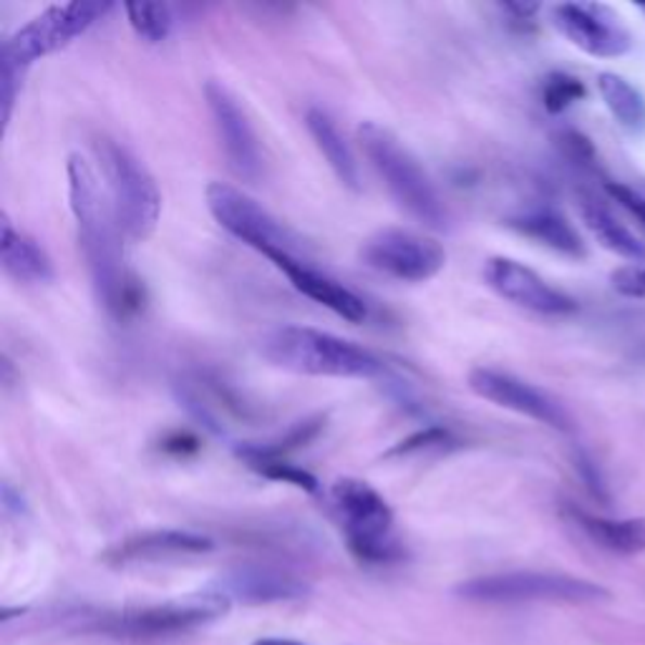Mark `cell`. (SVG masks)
I'll return each mask as SVG.
<instances>
[{"label": "cell", "instance_id": "8", "mask_svg": "<svg viewBox=\"0 0 645 645\" xmlns=\"http://www.w3.org/2000/svg\"><path fill=\"white\" fill-rule=\"evenodd\" d=\"M209 215L220 228L255 253L275 260L280 255L306 258V245L295 232L270 215L258 199L228 182H209L205 190Z\"/></svg>", "mask_w": 645, "mask_h": 645}, {"label": "cell", "instance_id": "20", "mask_svg": "<svg viewBox=\"0 0 645 645\" xmlns=\"http://www.w3.org/2000/svg\"><path fill=\"white\" fill-rule=\"evenodd\" d=\"M565 517L605 553L633 557L645 553V517L610 519L601 515H590L580 507H565Z\"/></svg>", "mask_w": 645, "mask_h": 645}, {"label": "cell", "instance_id": "18", "mask_svg": "<svg viewBox=\"0 0 645 645\" xmlns=\"http://www.w3.org/2000/svg\"><path fill=\"white\" fill-rule=\"evenodd\" d=\"M0 266L8 278L21 285H46L56 278L53 260L43 245L15 228L8 212L0 215Z\"/></svg>", "mask_w": 645, "mask_h": 645}, {"label": "cell", "instance_id": "9", "mask_svg": "<svg viewBox=\"0 0 645 645\" xmlns=\"http://www.w3.org/2000/svg\"><path fill=\"white\" fill-rule=\"evenodd\" d=\"M108 11H112V3L106 0L104 3L101 0H74V3L49 8L8 38L3 53H0V68L26 76L36 61L66 49L74 38L87 34Z\"/></svg>", "mask_w": 645, "mask_h": 645}, {"label": "cell", "instance_id": "5", "mask_svg": "<svg viewBox=\"0 0 645 645\" xmlns=\"http://www.w3.org/2000/svg\"><path fill=\"white\" fill-rule=\"evenodd\" d=\"M93 154L99 177L106 186L116 220L129 243H144L157 230L162 215V194L154 177L127 146L108 137H96Z\"/></svg>", "mask_w": 645, "mask_h": 645}, {"label": "cell", "instance_id": "32", "mask_svg": "<svg viewBox=\"0 0 645 645\" xmlns=\"http://www.w3.org/2000/svg\"><path fill=\"white\" fill-rule=\"evenodd\" d=\"M253 645H306V643L287 641V638H260V641H255Z\"/></svg>", "mask_w": 645, "mask_h": 645}, {"label": "cell", "instance_id": "25", "mask_svg": "<svg viewBox=\"0 0 645 645\" xmlns=\"http://www.w3.org/2000/svg\"><path fill=\"white\" fill-rule=\"evenodd\" d=\"M240 460H243L253 472H258L260 477H266V479L283 481V485H293L308 494H318V489H321V485H318V479L313 477V474L291 464L287 460H283V456H240Z\"/></svg>", "mask_w": 645, "mask_h": 645}, {"label": "cell", "instance_id": "21", "mask_svg": "<svg viewBox=\"0 0 645 645\" xmlns=\"http://www.w3.org/2000/svg\"><path fill=\"white\" fill-rule=\"evenodd\" d=\"M306 127H308V134L313 137L318 152H321L323 159L328 162L331 172L336 175V180L344 184L346 190L361 192L359 159H356L351 144L346 142L344 131H340L338 124L331 119V114L318 106H310L306 112Z\"/></svg>", "mask_w": 645, "mask_h": 645}, {"label": "cell", "instance_id": "1", "mask_svg": "<svg viewBox=\"0 0 645 645\" xmlns=\"http://www.w3.org/2000/svg\"><path fill=\"white\" fill-rule=\"evenodd\" d=\"M68 205H72L79 245L87 258L96 300L116 321H127L142 308V285L127 266V237L116 220L106 186L81 154L66 165Z\"/></svg>", "mask_w": 645, "mask_h": 645}, {"label": "cell", "instance_id": "30", "mask_svg": "<svg viewBox=\"0 0 645 645\" xmlns=\"http://www.w3.org/2000/svg\"><path fill=\"white\" fill-rule=\"evenodd\" d=\"M575 466H578L582 481H585V487L590 489V494L595 496V500L601 502H608V492H605V481L601 477V472H597V466L593 464V460L585 452H578L575 456Z\"/></svg>", "mask_w": 645, "mask_h": 645}, {"label": "cell", "instance_id": "3", "mask_svg": "<svg viewBox=\"0 0 645 645\" xmlns=\"http://www.w3.org/2000/svg\"><path fill=\"white\" fill-rule=\"evenodd\" d=\"M359 144L371 167L384 180L388 194L409 217L429 230L449 228V209L437 184L422 162L411 154L401 139L380 124L366 121L359 127Z\"/></svg>", "mask_w": 645, "mask_h": 645}, {"label": "cell", "instance_id": "17", "mask_svg": "<svg viewBox=\"0 0 645 645\" xmlns=\"http://www.w3.org/2000/svg\"><path fill=\"white\" fill-rule=\"evenodd\" d=\"M215 550V542L207 534L190 530H154L139 532L131 538L116 542L104 553V563L114 567H127L139 563H162L175 557L207 555Z\"/></svg>", "mask_w": 645, "mask_h": 645}, {"label": "cell", "instance_id": "29", "mask_svg": "<svg viewBox=\"0 0 645 645\" xmlns=\"http://www.w3.org/2000/svg\"><path fill=\"white\" fill-rule=\"evenodd\" d=\"M605 192H608L620 207H625L633 217H638L641 224L645 228V197L643 194H638L635 190H631V186H625L620 182H605Z\"/></svg>", "mask_w": 645, "mask_h": 645}, {"label": "cell", "instance_id": "6", "mask_svg": "<svg viewBox=\"0 0 645 645\" xmlns=\"http://www.w3.org/2000/svg\"><path fill=\"white\" fill-rule=\"evenodd\" d=\"M346 545L356 559L366 565H391L403 557L401 540L396 538L391 504L369 481L344 477L331 487Z\"/></svg>", "mask_w": 645, "mask_h": 645}, {"label": "cell", "instance_id": "12", "mask_svg": "<svg viewBox=\"0 0 645 645\" xmlns=\"http://www.w3.org/2000/svg\"><path fill=\"white\" fill-rule=\"evenodd\" d=\"M469 388L479 399H485L494 407L515 411L519 416L532 418V422L545 424L550 429L570 431L572 422L567 411L559 407L553 396L542 391L530 380L512 376L507 371L479 366L469 373Z\"/></svg>", "mask_w": 645, "mask_h": 645}, {"label": "cell", "instance_id": "10", "mask_svg": "<svg viewBox=\"0 0 645 645\" xmlns=\"http://www.w3.org/2000/svg\"><path fill=\"white\" fill-rule=\"evenodd\" d=\"M361 258L371 270L401 283H426L447 266V250L437 240L401 228L373 232L361 247Z\"/></svg>", "mask_w": 645, "mask_h": 645}, {"label": "cell", "instance_id": "2", "mask_svg": "<svg viewBox=\"0 0 645 645\" xmlns=\"http://www.w3.org/2000/svg\"><path fill=\"white\" fill-rule=\"evenodd\" d=\"M260 356L275 369L318 378H376L386 363L353 340L308 325H280L260 338Z\"/></svg>", "mask_w": 645, "mask_h": 645}, {"label": "cell", "instance_id": "4", "mask_svg": "<svg viewBox=\"0 0 645 645\" xmlns=\"http://www.w3.org/2000/svg\"><path fill=\"white\" fill-rule=\"evenodd\" d=\"M230 610V603L215 590H205L197 595H184L177 601H165L154 605H134L114 612H99L83 625V631L108 635L121 641H167L177 635H186L197 628H205Z\"/></svg>", "mask_w": 645, "mask_h": 645}, {"label": "cell", "instance_id": "23", "mask_svg": "<svg viewBox=\"0 0 645 645\" xmlns=\"http://www.w3.org/2000/svg\"><path fill=\"white\" fill-rule=\"evenodd\" d=\"M597 91L608 106V112L616 116L620 127L643 134L645 131V96L623 76L605 72L597 76Z\"/></svg>", "mask_w": 645, "mask_h": 645}, {"label": "cell", "instance_id": "11", "mask_svg": "<svg viewBox=\"0 0 645 645\" xmlns=\"http://www.w3.org/2000/svg\"><path fill=\"white\" fill-rule=\"evenodd\" d=\"M205 99L230 169L240 180L258 182L262 177L260 139L255 134L245 108L240 106V99L222 81H207Z\"/></svg>", "mask_w": 645, "mask_h": 645}, {"label": "cell", "instance_id": "7", "mask_svg": "<svg viewBox=\"0 0 645 645\" xmlns=\"http://www.w3.org/2000/svg\"><path fill=\"white\" fill-rule=\"evenodd\" d=\"M456 597L485 605H519V603H605L610 590L597 582L563 572H494L479 575L456 585Z\"/></svg>", "mask_w": 645, "mask_h": 645}, {"label": "cell", "instance_id": "19", "mask_svg": "<svg viewBox=\"0 0 645 645\" xmlns=\"http://www.w3.org/2000/svg\"><path fill=\"white\" fill-rule=\"evenodd\" d=\"M507 224L519 235L534 240V243L550 247L565 258L582 260L588 255V247L582 243L580 232L572 228L570 220L555 207H532L512 215Z\"/></svg>", "mask_w": 645, "mask_h": 645}, {"label": "cell", "instance_id": "14", "mask_svg": "<svg viewBox=\"0 0 645 645\" xmlns=\"http://www.w3.org/2000/svg\"><path fill=\"white\" fill-rule=\"evenodd\" d=\"M485 283L512 306L540 315H570L578 310L572 295L557 291L532 268L512 258H489L485 266Z\"/></svg>", "mask_w": 645, "mask_h": 645}, {"label": "cell", "instance_id": "28", "mask_svg": "<svg viewBox=\"0 0 645 645\" xmlns=\"http://www.w3.org/2000/svg\"><path fill=\"white\" fill-rule=\"evenodd\" d=\"M610 283L620 295L645 300V268H641V266L618 268L616 273L610 275Z\"/></svg>", "mask_w": 645, "mask_h": 645}, {"label": "cell", "instance_id": "13", "mask_svg": "<svg viewBox=\"0 0 645 645\" xmlns=\"http://www.w3.org/2000/svg\"><path fill=\"white\" fill-rule=\"evenodd\" d=\"M553 23L572 46L595 59H618L633 49V38L616 15L595 3H559L553 8Z\"/></svg>", "mask_w": 645, "mask_h": 645}, {"label": "cell", "instance_id": "26", "mask_svg": "<svg viewBox=\"0 0 645 645\" xmlns=\"http://www.w3.org/2000/svg\"><path fill=\"white\" fill-rule=\"evenodd\" d=\"M585 83L570 74H550L542 87V104L550 114H563L565 108L585 99Z\"/></svg>", "mask_w": 645, "mask_h": 645}, {"label": "cell", "instance_id": "15", "mask_svg": "<svg viewBox=\"0 0 645 645\" xmlns=\"http://www.w3.org/2000/svg\"><path fill=\"white\" fill-rule=\"evenodd\" d=\"M209 590L222 595L230 605H268V603H287L300 601L310 593V585L298 575L280 570L270 565H237L220 575Z\"/></svg>", "mask_w": 645, "mask_h": 645}, {"label": "cell", "instance_id": "31", "mask_svg": "<svg viewBox=\"0 0 645 645\" xmlns=\"http://www.w3.org/2000/svg\"><path fill=\"white\" fill-rule=\"evenodd\" d=\"M502 8H504V11H507V13L515 15L517 21L532 18V15L540 11V5H538V3H504Z\"/></svg>", "mask_w": 645, "mask_h": 645}, {"label": "cell", "instance_id": "22", "mask_svg": "<svg viewBox=\"0 0 645 645\" xmlns=\"http://www.w3.org/2000/svg\"><path fill=\"white\" fill-rule=\"evenodd\" d=\"M580 217L582 222L588 224V230L593 232L597 243H601L605 250L620 255V258L631 262H645V245L638 237L633 235L631 230L623 228L608 207L603 202H597L590 194H580Z\"/></svg>", "mask_w": 645, "mask_h": 645}, {"label": "cell", "instance_id": "16", "mask_svg": "<svg viewBox=\"0 0 645 645\" xmlns=\"http://www.w3.org/2000/svg\"><path fill=\"white\" fill-rule=\"evenodd\" d=\"M270 262L291 280L295 291L318 302V306L328 308L333 315L344 318L348 323H363L369 318V306L359 293H353L351 287L338 283V280H333L331 275L321 273V270L310 266L306 258L280 255V258Z\"/></svg>", "mask_w": 645, "mask_h": 645}, {"label": "cell", "instance_id": "27", "mask_svg": "<svg viewBox=\"0 0 645 645\" xmlns=\"http://www.w3.org/2000/svg\"><path fill=\"white\" fill-rule=\"evenodd\" d=\"M456 444V437L449 429H441V426H429V429H422L416 434H411L409 439H403L396 444L391 452L386 456H411V454H422V452H431V449H449Z\"/></svg>", "mask_w": 645, "mask_h": 645}, {"label": "cell", "instance_id": "24", "mask_svg": "<svg viewBox=\"0 0 645 645\" xmlns=\"http://www.w3.org/2000/svg\"><path fill=\"white\" fill-rule=\"evenodd\" d=\"M127 11L129 26L134 28V34L142 38L144 43H162L167 41L169 34H172L175 26V13L172 5L167 3H127L124 5Z\"/></svg>", "mask_w": 645, "mask_h": 645}]
</instances>
